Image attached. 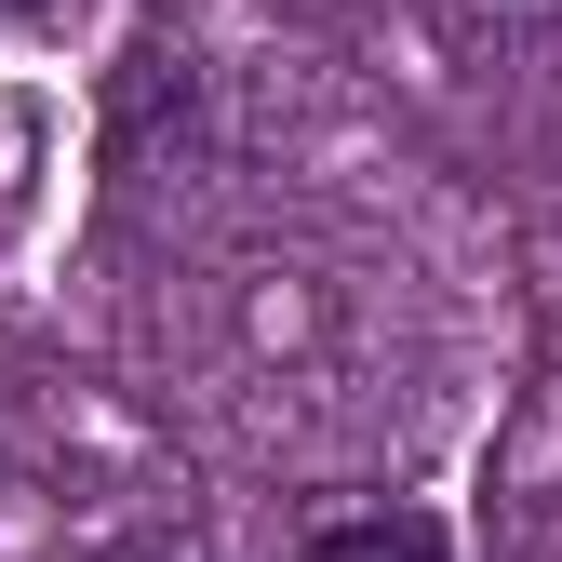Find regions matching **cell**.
<instances>
[{
    "instance_id": "obj_1",
    "label": "cell",
    "mask_w": 562,
    "mask_h": 562,
    "mask_svg": "<svg viewBox=\"0 0 562 562\" xmlns=\"http://www.w3.org/2000/svg\"><path fill=\"white\" fill-rule=\"evenodd\" d=\"M295 562H456V549H442L429 509H348V522H322Z\"/></svg>"
}]
</instances>
